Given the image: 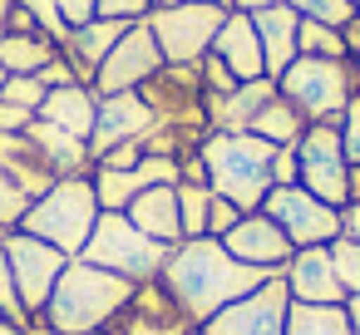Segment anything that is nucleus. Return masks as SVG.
<instances>
[{
	"label": "nucleus",
	"mask_w": 360,
	"mask_h": 335,
	"mask_svg": "<svg viewBox=\"0 0 360 335\" xmlns=\"http://www.w3.org/2000/svg\"><path fill=\"white\" fill-rule=\"evenodd\" d=\"M266 281V271L242 266L217 237H183L178 247H168V261L158 271V286L183 306V315L202 330L222 306H232L237 296L257 291Z\"/></svg>",
	"instance_id": "f257e3e1"
},
{
	"label": "nucleus",
	"mask_w": 360,
	"mask_h": 335,
	"mask_svg": "<svg viewBox=\"0 0 360 335\" xmlns=\"http://www.w3.org/2000/svg\"><path fill=\"white\" fill-rule=\"evenodd\" d=\"M134 296V281L84 261V256H70V266L60 271L45 310L35 325L55 330V335H89V330H104Z\"/></svg>",
	"instance_id": "f03ea898"
},
{
	"label": "nucleus",
	"mask_w": 360,
	"mask_h": 335,
	"mask_svg": "<svg viewBox=\"0 0 360 335\" xmlns=\"http://www.w3.org/2000/svg\"><path fill=\"white\" fill-rule=\"evenodd\" d=\"M198 153H202V168H207V188L217 197H227L237 212L262 207V197L271 192V158H276V148L266 138L212 129Z\"/></svg>",
	"instance_id": "7ed1b4c3"
},
{
	"label": "nucleus",
	"mask_w": 360,
	"mask_h": 335,
	"mask_svg": "<svg viewBox=\"0 0 360 335\" xmlns=\"http://www.w3.org/2000/svg\"><path fill=\"white\" fill-rule=\"evenodd\" d=\"M99 197H94V183H89V173H79V178H55L35 202H30V212L20 217V232H30V237H40V242H50V247H60L65 256H79L84 251V242H89V232H94V222H99Z\"/></svg>",
	"instance_id": "20e7f679"
},
{
	"label": "nucleus",
	"mask_w": 360,
	"mask_h": 335,
	"mask_svg": "<svg viewBox=\"0 0 360 335\" xmlns=\"http://www.w3.org/2000/svg\"><path fill=\"white\" fill-rule=\"evenodd\" d=\"M139 94L153 109L158 129L178 133L183 148H202V138L212 133V114H207V89L198 65H163L153 79L139 84Z\"/></svg>",
	"instance_id": "39448f33"
},
{
	"label": "nucleus",
	"mask_w": 360,
	"mask_h": 335,
	"mask_svg": "<svg viewBox=\"0 0 360 335\" xmlns=\"http://www.w3.org/2000/svg\"><path fill=\"white\" fill-rule=\"evenodd\" d=\"M276 89L306 114V124H340L345 104L360 94V79H355V65L350 60L296 55V65L276 79Z\"/></svg>",
	"instance_id": "423d86ee"
},
{
	"label": "nucleus",
	"mask_w": 360,
	"mask_h": 335,
	"mask_svg": "<svg viewBox=\"0 0 360 335\" xmlns=\"http://www.w3.org/2000/svg\"><path fill=\"white\" fill-rule=\"evenodd\" d=\"M79 256L114 271V276H124V281H134V286H143V281H158V271L168 261V247L153 242L148 232H139L129 222V212H99V222H94Z\"/></svg>",
	"instance_id": "0eeeda50"
},
{
	"label": "nucleus",
	"mask_w": 360,
	"mask_h": 335,
	"mask_svg": "<svg viewBox=\"0 0 360 335\" xmlns=\"http://www.w3.org/2000/svg\"><path fill=\"white\" fill-rule=\"evenodd\" d=\"M222 20H227V6H207V0H163L148 11V30L168 65H198L212 50Z\"/></svg>",
	"instance_id": "6e6552de"
},
{
	"label": "nucleus",
	"mask_w": 360,
	"mask_h": 335,
	"mask_svg": "<svg viewBox=\"0 0 360 335\" xmlns=\"http://www.w3.org/2000/svg\"><path fill=\"white\" fill-rule=\"evenodd\" d=\"M296 168H301V188L316 192L330 207L350 202V163H345V143H340V124H306V133L296 138Z\"/></svg>",
	"instance_id": "1a4fd4ad"
},
{
	"label": "nucleus",
	"mask_w": 360,
	"mask_h": 335,
	"mask_svg": "<svg viewBox=\"0 0 360 335\" xmlns=\"http://www.w3.org/2000/svg\"><path fill=\"white\" fill-rule=\"evenodd\" d=\"M262 212L291 237V247H330L340 237V207L321 202L316 192H306L301 183L291 188H271L262 197Z\"/></svg>",
	"instance_id": "9d476101"
},
{
	"label": "nucleus",
	"mask_w": 360,
	"mask_h": 335,
	"mask_svg": "<svg viewBox=\"0 0 360 335\" xmlns=\"http://www.w3.org/2000/svg\"><path fill=\"white\" fill-rule=\"evenodd\" d=\"M6 256H11V276H15V291H20L25 315H30V320H40V310H45V301H50V291H55L60 271L70 266V256H65L60 247L40 242V237L20 232V227H15V232H6Z\"/></svg>",
	"instance_id": "9b49d317"
},
{
	"label": "nucleus",
	"mask_w": 360,
	"mask_h": 335,
	"mask_svg": "<svg viewBox=\"0 0 360 335\" xmlns=\"http://www.w3.org/2000/svg\"><path fill=\"white\" fill-rule=\"evenodd\" d=\"M286 310H291V291L281 276H266L257 291L237 296L232 306H222L202 335H286Z\"/></svg>",
	"instance_id": "f8f14e48"
},
{
	"label": "nucleus",
	"mask_w": 360,
	"mask_h": 335,
	"mask_svg": "<svg viewBox=\"0 0 360 335\" xmlns=\"http://www.w3.org/2000/svg\"><path fill=\"white\" fill-rule=\"evenodd\" d=\"M168 60H163V50H158V40H153V30H148V20H134L129 30H124V40L109 50V60L99 65V74H94V94L104 99V94H124V89H139L143 79H153L158 70H163Z\"/></svg>",
	"instance_id": "ddd939ff"
},
{
	"label": "nucleus",
	"mask_w": 360,
	"mask_h": 335,
	"mask_svg": "<svg viewBox=\"0 0 360 335\" xmlns=\"http://www.w3.org/2000/svg\"><path fill=\"white\" fill-rule=\"evenodd\" d=\"M104 330H114V335H193L198 325L183 315V306H178L158 281H143V286H134L129 306H124Z\"/></svg>",
	"instance_id": "4468645a"
},
{
	"label": "nucleus",
	"mask_w": 360,
	"mask_h": 335,
	"mask_svg": "<svg viewBox=\"0 0 360 335\" xmlns=\"http://www.w3.org/2000/svg\"><path fill=\"white\" fill-rule=\"evenodd\" d=\"M217 242H222L242 266H257V271H266V276H281V266H286L291 251H296L291 237H286L262 207H257V212H242L237 227H232L227 237H217Z\"/></svg>",
	"instance_id": "2eb2a0df"
},
{
	"label": "nucleus",
	"mask_w": 360,
	"mask_h": 335,
	"mask_svg": "<svg viewBox=\"0 0 360 335\" xmlns=\"http://www.w3.org/2000/svg\"><path fill=\"white\" fill-rule=\"evenodd\" d=\"M148 129H153V109L143 104V94H139V89L104 94V99H99V114H94L89 153H94V158H104V153H109V148H119V143H139Z\"/></svg>",
	"instance_id": "dca6fc26"
},
{
	"label": "nucleus",
	"mask_w": 360,
	"mask_h": 335,
	"mask_svg": "<svg viewBox=\"0 0 360 335\" xmlns=\"http://www.w3.org/2000/svg\"><path fill=\"white\" fill-rule=\"evenodd\" d=\"M281 281H286L291 301H306V306H345V286L335 276L330 247H296L291 261L281 266Z\"/></svg>",
	"instance_id": "f3484780"
},
{
	"label": "nucleus",
	"mask_w": 360,
	"mask_h": 335,
	"mask_svg": "<svg viewBox=\"0 0 360 335\" xmlns=\"http://www.w3.org/2000/svg\"><path fill=\"white\" fill-rule=\"evenodd\" d=\"M124 30H129V20H104V15H94L89 25H79V30H70V35L60 40V60L75 70L79 84H94L99 65H104L109 50L124 40Z\"/></svg>",
	"instance_id": "a211bd4d"
},
{
	"label": "nucleus",
	"mask_w": 360,
	"mask_h": 335,
	"mask_svg": "<svg viewBox=\"0 0 360 335\" xmlns=\"http://www.w3.org/2000/svg\"><path fill=\"white\" fill-rule=\"evenodd\" d=\"M252 25H257V40H262V65H266V79H281L291 65H296V55H301V45H296V30H301V15L291 11V6H266V11H257L252 15Z\"/></svg>",
	"instance_id": "6ab92c4d"
},
{
	"label": "nucleus",
	"mask_w": 360,
	"mask_h": 335,
	"mask_svg": "<svg viewBox=\"0 0 360 335\" xmlns=\"http://www.w3.org/2000/svg\"><path fill=\"white\" fill-rule=\"evenodd\" d=\"M212 55H217L242 84L266 74V65H262V40H257V25H252L247 11H227V20H222V30H217V40H212Z\"/></svg>",
	"instance_id": "aec40b11"
},
{
	"label": "nucleus",
	"mask_w": 360,
	"mask_h": 335,
	"mask_svg": "<svg viewBox=\"0 0 360 335\" xmlns=\"http://www.w3.org/2000/svg\"><path fill=\"white\" fill-rule=\"evenodd\" d=\"M129 222L139 232H148L153 242L163 247H178L183 242V217H178V183H158V188H143L129 207Z\"/></svg>",
	"instance_id": "412c9836"
},
{
	"label": "nucleus",
	"mask_w": 360,
	"mask_h": 335,
	"mask_svg": "<svg viewBox=\"0 0 360 335\" xmlns=\"http://www.w3.org/2000/svg\"><path fill=\"white\" fill-rule=\"evenodd\" d=\"M94 114H99V94H94L89 84H60V89H50L45 104H40V119H45V124L75 133V138H84V143H89V133H94Z\"/></svg>",
	"instance_id": "4be33fe9"
},
{
	"label": "nucleus",
	"mask_w": 360,
	"mask_h": 335,
	"mask_svg": "<svg viewBox=\"0 0 360 335\" xmlns=\"http://www.w3.org/2000/svg\"><path fill=\"white\" fill-rule=\"evenodd\" d=\"M276 99V79H247V84H237L227 99H207V114H212V129H222V133H247L252 129V119L262 114V104H271Z\"/></svg>",
	"instance_id": "5701e85b"
},
{
	"label": "nucleus",
	"mask_w": 360,
	"mask_h": 335,
	"mask_svg": "<svg viewBox=\"0 0 360 335\" xmlns=\"http://www.w3.org/2000/svg\"><path fill=\"white\" fill-rule=\"evenodd\" d=\"M25 133H30V143L45 153V163L55 168V178H79V173H94V153H89V143H84V138H75V133H65V129L45 124L40 114H35V124H30Z\"/></svg>",
	"instance_id": "b1692460"
},
{
	"label": "nucleus",
	"mask_w": 360,
	"mask_h": 335,
	"mask_svg": "<svg viewBox=\"0 0 360 335\" xmlns=\"http://www.w3.org/2000/svg\"><path fill=\"white\" fill-rule=\"evenodd\" d=\"M247 133L266 138L271 148H291V143L306 133V114H301V109L276 89V99H271V104H262V114L252 119V129H247Z\"/></svg>",
	"instance_id": "393cba45"
},
{
	"label": "nucleus",
	"mask_w": 360,
	"mask_h": 335,
	"mask_svg": "<svg viewBox=\"0 0 360 335\" xmlns=\"http://www.w3.org/2000/svg\"><path fill=\"white\" fill-rule=\"evenodd\" d=\"M50 60H60V45L50 35H6L0 40V65H6V74H40Z\"/></svg>",
	"instance_id": "a878e982"
},
{
	"label": "nucleus",
	"mask_w": 360,
	"mask_h": 335,
	"mask_svg": "<svg viewBox=\"0 0 360 335\" xmlns=\"http://www.w3.org/2000/svg\"><path fill=\"white\" fill-rule=\"evenodd\" d=\"M286 335H355V330H350L345 306H306V301H291Z\"/></svg>",
	"instance_id": "bb28decb"
},
{
	"label": "nucleus",
	"mask_w": 360,
	"mask_h": 335,
	"mask_svg": "<svg viewBox=\"0 0 360 335\" xmlns=\"http://www.w3.org/2000/svg\"><path fill=\"white\" fill-rule=\"evenodd\" d=\"M207 207H212V188L207 183H178L183 237H207Z\"/></svg>",
	"instance_id": "cd10ccee"
},
{
	"label": "nucleus",
	"mask_w": 360,
	"mask_h": 335,
	"mask_svg": "<svg viewBox=\"0 0 360 335\" xmlns=\"http://www.w3.org/2000/svg\"><path fill=\"white\" fill-rule=\"evenodd\" d=\"M296 45H301V55H321V60H345L340 30H335V25H321V20H301V30H296Z\"/></svg>",
	"instance_id": "c85d7f7f"
},
{
	"label": "nucleus",
	"mask_w": 360,
	"mask_h": 335,
	"mask_svg": "<svg viewBox=\"0 0 360 335\" xmlns=\"http://www.w3.org/2000/svg\"><path fill=\"white\" fill-rule=\"evenodd\" d=\"M281 6H291L301 20H321V25H335V30L355 15L350 0H281Z\"/></svg>",
	"instance_id": "c756f323"
},
{
	"label": "nucleus",
	"mask_w": 360,
	"mask_h": 335,
	"mask_svg": "<svg viewBox=\"0 0 360 335\" xmlns=\"http://www.w3.org/2000/svg\"><path fill=\"white\" fill-rule=\"evenodd\" d=\"M330 261H335V276H340L345 296H360V242L335 237L330 242Z\"/></svg>",
	"instance_id": "7c9ffc66"
},
{
	"label": "nucleus",
	"mask_w": 360,
	"mask_h": 335,
	"mask_svg": "<svg viewBox=\"0 0 360 335\" xmlns=\"http://www.w3.org/2000/svg\"><path fill=\"white\" fill-rule=\"evenodd\" d=\"M0 315L6 320H15V325H35L30 315H25V306H20V291H15V276H11V256H6V237H0Z\"/></svg>",
	"instance_id": "2f4dec72"
},
{
	"label": "nucleus",
	"mask_w": 360,
	"mask_h": 335,
	"mask_svg": "<svg viewBox=\"0 0 360 335\" xmlns=\"http://www.w3.org/2000/svg\"><path fill=\"white\" fill-rule=\"evenodd\" d=\"M45 84L35 79V74H11L6 79V89H0V99H6V104H20V109H35L40 114V104H45Z\"/></svg>",
	"instance_id": "473e14b6"
},
{
	"label": "nucleus",
	"mask_w": 360,
	"mask_h": 335,
	"mask_svg": "<svg viewBox=\"0 0 360 335\" xmlns=\"http://www.w3.org/2000/svg\"><path fill=\"white\" fill-rule=\"evenodd\" d=\"M198 70H202V89H207V99H227V94L242 84V79H237V74H232V70H227V65H222L212 50L198 60Z\"/></svg>",
	"instance_id": "72a5a7b5"
},
{
	"label": "nucleus",
	"mask_w": 360,
	"mask_h": 335,
	"mask_svg": "<svg viewBox=\"0 0 360 335\" xmlns=\"http://www.w3.org/2000/svg\"><path fill=\"white\" fill-rule=\"evenodd\" d=\"M20 6L35 15V25H40V35H50L55 45L70 35V25H65V15H60V6H55V0H20Z\"/></svg>",
	"instance_id": "f704fd0d"
},
{
	"label": "nucleus",
	"mask_w": 360,
	"mask_h": 335,
	"mask_svg": "<svg viewBox=\"0 0 360 335\" xmlns=\"http://www.w3.org/2000/svg\"><path fill=\"white\" fill-rule=\"evenodd\" d=\"M340 143H345V163L355 168L360 163V94L345 104V114H340Z\"/></svg>",
	"instance_id": "c9c22d12"
},
{
	"label": "nucleus",
	"mask_w": 360,
	"mask_h": 335,
	"mask_svg": "<svg viewBox=\"0 0 360 335\" xmlns=\"http://www.w3.org/2000/svg\"><path fill=\"white\" fill-rule=\"evenodd\" d=\"M148 11H153L148 0H99V15L104 20H129L134 25V20H148Z\"/></svg>",
	"instance_id": "e433bc0d"
},
{
	"label": "nucleus",
	"mask_w": 360,
	"mask_h": 335,
	"mask_svg": "<svg viewBox=\"0 0 360 335\" xmlns=\"http://www.w3.org/2000/svg\"><path fill=\"white\" fill-rule=\"evenodd\" d=\"M237 217H242V212H237L227 197L212 192V207H207V237H227V232L237 227Z\"/></svg>",
	"instance_id": "4c0bfd02"
},
{
	"label": "nucleus",
	"mask_w": 360,
	"mask_h": 335,
	"mask_svg": "<svg viewBox=\"0 0 360 335\" xmlns=\"http://www.w3.org/2000/svg\"><path fill=\"white\" fill-rule=\"evenodd\" d=\"M291 183H301L296 143H291V148H276V158H271V188H291Z\"/></svg>",
	"instance_id": "58836bf2"
},
{
	"label": "nucleus",
	"mask_w": 360,
	"mask_h": 335,
	"mask_svg": "<svg viewBox=\"0 0 360 335\" xmlns=\"http://www.w3.org/2000/svg\"><path fill=\"white\" fill-rule=\"evenodd\" d=\"M55 6H60V15H65L70 30H79V25H89L99 15V0H55Z\"/></svg>",
	"instance_id": "ea45409f"
},
{
	"label": "nucleus",
	"mask_w": 360,
	"mask_h": 335,
	"mask_svg": "<svg viewBox=\"0 0 360 335\" xmlns=\"http://www.w3.org/2000/svg\"><path fill=\"white\" fill-rule=\"evenodd\" d=\"M30 124H35V109H20V104L0 99V133H25Z\"/></svg>",
	"instance_id": "a19ab883"
},
{
	"label": "nucleus",
	"mask_w": 360,
	"mask_h": 335,
	"mask_svg": "<svg viewBox=\"0 0 360 335\" xmlns=\"http://www.w3.org/2000/svg\"><path fill=\"white\" fill-rule=\"evenodd\" d=\"M6 35H40V25H35V15L20 6V0H15V6H11V15H6Z\"/></svg>",
	"instance_id": "79ce46f5"
},
{
	"label": "nucleus",
	"mask_w": 360,
	"mask_h": 335,
	"mask_svg": "<svg viewBox=\"0 0 360 335\" xmlns=\"http://www.w3.org/2000/svg\"><path fill=\"white\" fill-rule=\"evenodd\" d=\"M35 79H40L45 89H60V84H79V79H75V70H70L65 60H50V65H45V70H40Z\"/></svg>",
	"instance_id": "37998d69"
},
{
	"label": "nucleus",
	"mask_w": 360,
	"mask_h": 335,
	"mask_svg": "<svg viewBox=\"0 0 360 335\" xmlns=\"http://www.w3.org/2000/svg\"><path fill=\"white\" fill-rule=\"evenodd\" d=\"M340 45H345V60H355V55H360V11L340 25Z\"/></svg>",
	"instance_id": "c03bdc74"
},
{
	"label": "nucleus",
	"mask_w": 360,
	"mask_h": 335,
	"mask_svg": "<svg viewBox=\"0 0 360 335\" xmlns=\"http://www.w3.org/2000/svg\"><path fill=\"white\" fill-rule=\"evenodd\" d=\"M340 237H350V242H360V197L340 207Z\"/></svg>",
	"instance_id": "a18cd8bd"
},
{
	"label": "nucleus",
	"mask_w": 360,
	"mask_h": 335,
	"mask_svg": "<svg viewBox=\"0 0 360 335\" xmlns=\"http://www.w3.org/2000/svg\"><path fill=\"white\" fill-rule=\"evenodd\" d=\"M266 6H276V0H232V11H247V15H257V11H266Z\"/></svg>",
	"instance_id": "49530a36"
},
{
	"label": "nucleus",
	"mask_w": 360,
	"mask_h": 335,
	"mask_svg": "<svg viewBox=\"0 0 360 335\" xmlns=\"http://www.w3.org/2000/svg\"><path fill=\"white\" fill-rule=\"evenodd\" d=\"M345 315H350V330L360 335V296H345Z\"/></svg>",
	"instance_id": "de8ad7c7"
},
{
	"label": "nucleus",
	"mask_w": 360,
	"mask_h": 335,
	"mask_svg": "<svg viewBox=\"0 0 360 335\" xmlns=\"http://www.w3.org/2000/svg\"><path fill=\"white\" fill-rule=\"evenodd\" d=\"M0 335H30L25 325H15V320H6V315H0Z\"/></svg>",
	"instance_id": "09e8293b"
},
{
	"label": "nucleus",
	"mask_w": 360,
	"mask_h": 335,
	"mask_svg": "<svg viewBox=\"0 0 360 335\" xmlns=\"http://www.w3.org/2000/svg\"><path fill=\"white\" fill-rule=\"evenodd\" d=\"M355 197H360V163L350 168V202H355Z\"/></svg>",
	"instance_id": "8fccbe9b"
},
{
	"label": "nucleus",
	"mask_w": 360,
	"mask_h": 335,
	"mask_svg": "<svg viewBox=\"0 0 360 335\" xmlns=\"http://www.w3.org/2000/svg\"><path fill=\"white\" fill-rule=\"evenodd\" d=\"M11 6H15V0H0V40H6V15H11Z\"/></svg>",
	"instance_id": "3c124183"
},
{
	"label": "nucleus",
	"mask_w": 360,
	"mask_h": 335,
	"mask_svg": "<svg viewBox=\"0 0 360 335\" xmlns=\"http://www.w3.org/2000/svg\"><path fill=\"white\" fill-rule=\"evenodd\" d=\"M30 335H55V330H45V325H30Z\"/></svg>",
	"instance_id": "603ef678"
},
{
	"label": "nucleus",
	"mask_w": 360,
	"mask_h": 335,
	"mask_svg": "<svg viewBox=\"0 0 360 335\" xmlns=\"http://www.w3.org/2000/svg\"><path fill=\"white\" fill-rule=\"evenodd\" d=\"M207 6H227V11H232V0H207Z\"/></svg>",
	"instance_id": "864d4df0"
},
{
	"label": "nucleus",
	"mask_w": 360,
	"mask_h": 335,
	"mask_svg": "<svg viewBox=\"0 0 360 335\" xmlns=\"http://www.w3.org/2000/svg\"><path fill=\"white\" fill-rule=\"evenodd\" d=\"M6 79H11V74H6V65H0V89H6Z\"/></svg>",
	"instance_id": "5fc2aeb1"
},
{
	"label": "nucleus",
	"mask_w": 360,
	"mask_h": 335,
	"mask_svg": "<svg viewBox=\"0 0 360 335\" xmlns=\"http://www.w3.org/2000/svg\"><path fill=\"white\" fill-rule=\"evenodd\" d=\"M350 65H355V79H360V55H355V60H350Z\"/></svg>",
	"instance_id": "6e6d98bb"
},
{
	"label": "nucleus",
	"mask_w": 360,
	"mask_h": 335,
	"mask_svg": "<svg viewBox=\"0 0 360 335\" xmlns=\"http://www.w3.org/2000/svg\"><path fill=\"white\" fill-rule=\"evenodd\" d=\"M89 335H114V330H89Z\"/></svg>",
	"instance_id": "4d7b16f0"
},
{
	"label": "nucleus",
	"mask_w": 360,
	"mask_h": 335,
	"mask_svg": "<svg viewBox=\"0 0 360 335\" xmlns=\"http://www.w3.org/2000/svg\"><path fill=\"white\" fill-rule=\"evenodd\" d=\"M148 6H163V0H148Z\"/></svg>",
	"instance_id": "13d9d810"
},
{
	"label": "nucleus",
	"mask_w": 360,
	"mask_h": 335,
	"mask_svg": "<svg viewBox=\"0 0 360 335\" xmlns=\"http://www.w3.org/2000/svg\"><path fill=\"white\" fill-rule=\"evenodd\" d=\"M350 6H360V0H350Z\"/></svg>",
	"instance_id": "bf43d9fd"
},
{
	"label": "nucleus",
	"mask_w": 360,
	"mask_h": 335,
	"mask_svg": "<svg viewBox=\"0 0 360 335\" xmlns=\"http://www.w3.org/2000/svg\"><path fill=\"white\" fill-rule=\"evenodd\" d=\"M193 335H202V330H193Z\"/></svg>",
	"instance_id": "052dcab7"
},
{
	"label": "nucleus",
	"mask_w": 360,
	"mask_h": 335,
	"mask_svg": "<svg viewBox=\"0 0 360 335\" xmlns=\"http://www.w3.org/2000/svg\"><path fill=\"white\" fill-rule=\"evenodd\" d=\"M355 11H360V6H355Z\"/></svg>",
	"instance_id": "680f3d73"
}]
</instances>
